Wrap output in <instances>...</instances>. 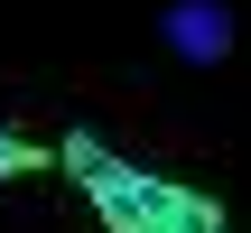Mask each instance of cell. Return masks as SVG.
<instances>
[{"mask_svg":"<svg viewBox=\"0 0 251 233\" xmlns=\"http://www.w3.org/2000/svg\"><path fill=\"white\" fill-rule=\"evenodd\" d=\"M168 177H149V168H130V159H112V177L93 187V205H102V224L112 233H158V215H168Z\"/></svg>","mask_w":251,"mask_h":233,"instance_id":"cell-1","label":"cell"},{"mask_svg":"<svg viewBox=\"0 0 251 233\" xmlns=\"http://www.w3.org/2000/svg\"><path fill=\"white\" fill-rule=\"evenodd\" d=\"M168 37H177V56H224V47H233V28H224V9H214V0H177Z\"/></svg>","mask_w":251,"mask_h":233,"instance_id":"cell-2","label":"cell"},{"mask_svg":"<svg viewBox=\"0 0 251 233\" xmlns=\"http://www.w3.org/2000/svg\"><path fill=\"white\" fill-rule=\"evenodd\" d=\"M158 233H224V215H214V196L177 187V196H168V215H158Z\"/></svg>","mask_w":251,"mask_h":233,"instance_id":"cell-3","label":"cell"},{"mask_svg":"<svg viewBox=\"0 0 251 233\" xmlns=\"http://www.w3.org/2000/svg\"><path fill=\"white\" fill-rule=\"evenodd\" d=\"M65 168H75L84 187H102V177H112V149H102L93 131H65Z\"/></svg>","mask_w":251,"mask_h":233,"instance_id":"cell-4","label":"cell"},{"mask_svg":"<svg viewBox=\"0 0 251 233\" xmlns=\"http://www.w3.org/2000/svg\"><path fill=\"white\" fill-rule=\"evenodd\" d=\"M19 168H37V140H19V131H0V177H19Z\"/></svg>","mask_w":251,"mask_h":233,"instance_id":"cell-5","label":"cell"}]
</instances>
